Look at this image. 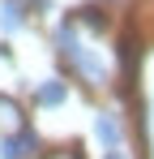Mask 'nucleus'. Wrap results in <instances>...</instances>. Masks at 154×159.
<instances>
[{"label": "nucleus", "instance_id": "f257e3e1", "mask_svg": "<svg viewBox=\"0 0 154 159\" xmlns=\"http://www.w3.org/2000/svg\"><path fill=\"white\" fill-rule=\"evenodd\" d=\"M51 43H56V52H60L77 73L86 78V86H103V82H107V65H103V56L94 52V48L81 43V34H77L73 22H60L56 34H51Z\"/></svg>", "mask_w": 154, "mask_h": 159}, {"label": "nucleus", "instance_id": "f03ea898", "mask_svg": "<svg viewBox=\"0 0 154 159\" xmlns=\"http://www.w3.org/2000/svg\"><path fill=\"white\" fill-rule=\"evenodd\" d=\"M39 155V138H34V129H13L0 138V159H34Z\"/></svg>", "mask_w": 154, "mask_h": 159}, {"label": "nucleus", "instance_id": "7ed1b4c3", "mask_svg": "<svg viewBox=\"0 0 154 159\" xmlns=\"http://www.w3.org/2000/svg\"><path fill=\"white\" fill-rule=\"evenodd\" d=\"M94 138H99L103 151H116V146L124 142V125L116 120V112H99V116H94Z\"/></svg>", "mask_w": 154, "mask_h": 159}, {"label": "nucleus", "instance_id": "20e7f679", "mask_svg": "<svg viewBox=\"0 0 154 159\" xmlns=\"http://www.w3.org/2000/svg\"><path fill=\"white\" fill-rule=\"evenodd\" d=\"M34 99H39V107H60L64 99H69V82L43 78V82H39V90H34Z\"/></svg>", "mask_w": 154, "mask_h": 159}, {"label": "nucleus", "instance_id": "39448f33", "mask_svg": "<svg viewBox=\"0 0 154 159\" xmlns=\"http://www.w3.org/2000/svg\"><path fill=\"white\" fill-rule=\"evenodd\" d=\"M26 26V0H0V30L17 34Z\"/></svg>", "mask_w": 154, "mask_h": 159}, {"label": "nucleus", "instance_id": "423d86ee", "mask_svg": "<svg viewBox=\"0 0 154 159\" xmlns=\"http://www.w3.org/2000/svg\"><path fill=\"white\" fill-rule=\"evenodd\" d=\"M17 116H22V107L13 103V99H4V95H0V129H4V133L22 129V120H17Z\"/></svg>", "mask_w": 154, "mask_h": 159}, {"label": "nucleus", "instance_id": "0eeeda50", "mask_svg": "<svg viewBox=\"0 0 154 159\" xmlns=\"http://www.w3.org/2000/svg\"><path fill=\"white\" fill-rule=\"evenodd\" d=\"M81 26H90V30H103L107 26V17H103V9H81V17H77Z\"/></svg>", "mask_w": 154, "mask_h": 159}, {"label": "nucleus", "instance_id": "6e6552de", "mask_svg": "<svg viewBox=\"0 0 154 159\" xmlns=\"http://www.w3.org/2000/svg\"><path fill=\"white\" fill-rule=\"evenodd\" d=\"M103 159H124V155H120V151H107V155H103Z\"/></svg>", "mask_w": 154, "mask_h": 159}, {"label": "nucleus", "instance_id": "1a4fd4ad", "mask_svg": "<svg viewBox=\"0 0 154 159\" xmlns=\"http://www.w3.org/2000/svg\"><path fill=\"white\" fill-rule=\"evenodd\" d=\"M51 159H77V155H69V151H60V155H51Z\"/></svg>", "mask_w": 154, "mask_h": 159}]
</instances>
